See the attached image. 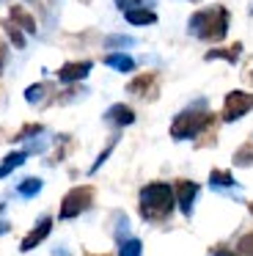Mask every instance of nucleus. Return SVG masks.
Masks as SVG:
<instances>
[{
	"label": "nucleus",
	"instance_id": "nucleus-10",
	"mask_svg": "<svg viewBox=\"0 0 253 256\" xmlns=\"http://www.w3.org/2000/svg\"><path fill=\"white\" fill-rule=\"evenodd\" d=\"M108 118L113 124H118V127H130V124L135 122V110H132L130 105H113L108 110Z\"/></svg>",
	"mask_w": 253,
	"mask_h": 256
},
{
	"label": "nucleus",
	"instance_id": "nucleus-3",
	"mask_svg": "<svg viewBox=\"0 0 253 256\" xmlns=\"http://www.w3.org/2000/svg\"><path fill=\"white\" fill-rule=\"evenodd\" d=\"M212 122H214V116L209 110H196V108H192V110H184L174 118V124H170V138H176V140L196 138V135H201Z\"/></svg>",
	"mask_w": 253,
	"mask_h": 256
},
{
	"label": "nucleus",
	"instance_id": "nucleus-24",
	"mask_svg": "<svg viewBox=\"0 0 253 256\" xmlns=\"http://www.w3.org/2000/svg\"><path fill=\"white\" fill-rule=\"evenodd\" d=\"M36 132H42V127H38V124H33V127H25V130H22V132L16 135V138H25V135H36Z\"/></svg>",
	"mask_w": 253,
	"mask_h": 256
},
{
	"label": "nucleus",
	"instance_id": "nucleus-9",
	"mask_svg": "<svg viewBox=\"0 0 253 256\" xmlns=\"http://www.w3.org/2000/svg\"><path fill=\"white\" fill-rule=\"evenodd\" d=\"M11 22L20 30H25V34H36V20H33L22 6H11Z\"/></svg>",
	"mask_w": 253,
	"mask_h": 256
},
{
	"label": "nucleus",
	"instance_id": "nucleus-12",
	"mask_svg": "<svg viewBox=\"0 0 253 256\" xmlns=\"http://www.w3.org/2000/svg\"><path fill=\"white\" fill-rule=\"evenodd\" d=\"M104 64L110 69H118V72H132L135 69V61L130 56H124V52H110V56H104Z\"/></svg>",
	"mask_w": 253,
	"mask_h": 256
},
{
	"label": "nucleus",
	"instance_id": "nucleus-11",
	"mask_svg": "<svg viewBox=\"0 0 253 256\" xmlns=\"http://www.w3.org/2000/svg\"><path fill=\"white\" fill-rule=\"evenodd\" d=\"M124 17H126L130 25H154L157 22V14H154L152 8H143V6L140 8H130Z\"/></svg>",
	"mask_w": 253,
	"mask_h": 256
},
{
	"label": "nucleus",
	"instance_id": "nucleus-17",
	"mask_svg": "<svg viewBox=\"0 0 253 256\" xmlns=\"http://www.w3.org/2000/svg\"><path fill=\"white\" fill-rule=\"evenodd\" d=\"M140 254H143V242L135 237L121 242V248H118V256H140Z\"/></svg>",
	"mask_w": 253,
	"mask_h": 256
},
{
	"label": "nucleus",
	"instance_id": "nucleus-21",
	"mask_svg": "<svg viewBox=\"0 0 253 256\" xmlns=\"http://www.w3.org/2000/svg\"><path fill=\"white\" fill-rule=\"evenodd\" d=\"M42 94H44V83H36V86H30V88L25 91V100L28 102H38V100H42Z\"/></svg>",
	"mask_w": 253,
	"mask_h": 256
},
{
	"label": "nucleus",
	"instance_id": "nucleus-6",
	"mask_svg": "<svg viewBox=\"0 0 253 256\" xmlns=\"http://www.w3.org/2000/svg\"><path fill=\"white\" fill-rule=\"evenodd\" d=\"M174 196H176V204L184 215H192V204L198 198V184L190 182V179H179L174 184Z\"/></svg>",
	"mask_w": 253,
	"mask_h": 256
},
{
	"label": "nucleus",
	"instance_id": "nucleus-1",
	"mask_svg": "<svg viewBox=\"0 0 253 256\" xmlns=\"http://www.w3.org/2000/svg\"><path fill=\"white\" fill-rule=\"evenodd\" d=\"M174 188L165 182H152L140 190V215L146 220H165L174 212Z\"/></svg>",
	"mask_w": 253,
	"mask_h": 256
},
{
	"label": "nucleus",
	"instance_id": "nucleus-27",
	"mask_svg": "<svg viewBox=\"0 0 253 256\" xmlns=\"http://www.w3.org/2000/svg\"><path fill=\"white\" fill-rule=\"evenodd\" d=\"M250 212H253V204H250Z\"/></svg>",
	"mask_w": 253,
	"mask_h": 256
},
{
	"label": "nucleus",
	"instance_id": "nucleus-4",
	"mask_svg": "<svg viewBox=\"0 0 253 256\" xmlns=\"http://www.w3.org/2000/svg\"><path fill=\"white\" fill-rule=\"evenodd\" d=\"M94 201V188H72L69 193L64 196V201H60V218L64 220H72V218L82 215V212L91 206Z\"/></svg>",
	"mask_w": 253,
	"mask_h": 256
},
{
	"label": "nucleus",
	"instance_id": "nucleus-13",
	"mask_svg": "<svg viewBox=\"0 0 253 256\" xmlns=\"http://www.w3.org/2000/svg\"><path fill=\"white\" fill-rule=\"evenodd\" d=\"M25 160H28V154H25V152H11V154H6V160L0 162V179H3V176H8V174L14 171V168H20Z\"/></svg>",
	"mask_w": 253,
	"mask_h": 256
},
{
	"label": "nucleus",
	"instance_id": "nucleus-19",
	"mask_svg": "<svg viewBox=\"0 0 253 256\" xmlns=\"http://www.w3.org/2000/svg\"><path fill=\"white\" fill-rule=\"evenodd\" d=\"M3 28H6V34H8L11 44H14V47H20V50H22V47H25V36H22V30L16 28L14 22H3Z\"/></svg>",
	"mask_w": 253,
	"mask_h": 256
},
{
	"label": "nucleus",
	"instance_id": "nucleus-15",
	"mask_svg": "<svg viewBox=\"0 0 253 256\" xmlns=\"http://www.w3.org/2000/svg\"><path fill=\"white\" fill-rule=\"evenodd\" d=\"M240 50H242V44H231L228 50H212V52H206V61H214V58H223V61L234 64V61H236V56H240Z\"/></svg>",
	"mask_w": 253,
	"mask_h": 256
},
{
	"label": "nucleus",
	"instance_id": "nucleus-8",
	"mask_svg": "<svg viewBox=\"0 0 253 256\" xmlns=\"http://www.w3.org/2000/svg\"><path fill=\"white\" fill-rule=\"evenodd\" d=\"M50 232H52V220H50V218L38 220V223H36V228H33V232L20 242V250H33L38 242H44V240H47V234H50Z\"/></svg>",
	"mask_w": 253,
	"mask_h": 256
},
{
	"label": "nucleus",
	"instance_id": "nucleus-18",
	"mask_svg": "<svg viewBox=\"0 0 253 256\" xmlns=\"http://www.w3.org/2000/svg\"><path fill=\"white\" fill-rule=\"evenodd\" d=\"M209 182H212L214 188H231V184H234V176H231L228 171H212L209 174Z\"/></svg>",
	"mask_w": 253,
	"mask_h": 256
},
{
	"label": "nucleus",
	"instance_id": "nucleus-20",
	"mask_svg": "<svg viewBox=\"0 0 253 256\" xmlns=\"http://www.w3.org/2000/svg\"><path fill=\"white\" fill-rule=\"evenodd\" d=\"M236 248H240V256H253V232L245 234V237L240 240V245H236Z\"/></svg>",
	"mask_w": 253,
	"mask_h": 256
},
{
	"label": "nucleus",
	"instance_id": "nucleus-22",
	"mask_svg": "<svg viewBox=\"0 0 253 256\" xmlns=\"http://www.w3.org/2000/svg\"><path fill=\"white\" fill-rule=\"evenodd\" d=\"M234 162H236V166H242V162H253V149H250V146H245L242 152H236Z\"/></svg>",
	"mask_w": 253,
	"mask_h": 256
},
{
	"label": "nucleus",
	"instance_id": "nucleus-7",
	"mask_svg": "<svg viewBox=\"0 0 253 256\" xmlns=\"http://www.w3.org/2000/svg\"><path fill=\"white\" fill-rule=\"evenodd\" d=\"M88 72H91V61H72V64H64V66L58 69V80H64V83H77V80L88 78Z\"/></svg>",
	"mask_w": 253,
	"mask_h": 256
},
{
	"label": "nucleus",
	"instance_id": "nucleus-14",
	"mask_svg": "<svg viewBox=\"0 0 253 256\" xmlns=\"http://www.w3.org/2000/svg\"><path fill=\"white\" fill-rule=\"evenodd\" d=\"M154 80H157V78H154V72H146V74H140V78L132 80V83L126 86V91H130V94H143V91L154 83Z\"/></svg>",
	"mask_w": 253,
	"mask_h": 256
},
{
	"label": "nucleus",
	"instance_id": "nucleus-23",
	"mask_svg": "<svg viewBox=\"0 0 253 256\" xmlns=\"http://www.w3.org/2000/svg\"><path fill=\"white\" fill-rule=\"evenodd\" d=\"M242 78L248 80V83H253V56L245 61V66H242Z\"/></svg>",
	"mask_w": 253,
	"mask_h": 256
},
{
	"label": "nucleus",
	"instance_id": "nucleus-16",
	"mask_svg": "<svg viewBox=\"0 0 253 256\" xmlns=\"http://www.w3.org/2000/svg\"><path fill=\"white\" fill-rule=\"evenodd\" d=\"M20 196H25V198H33V196L42 190V179L38 176H30V179H25V182H20Z\"/></svg>",
	"mask_w": 253,
	"mask_h": 256
},
{
	"label": "nucleus",
	"instance_id": "nucleus-25",
	"mask_svg": "<svg viewBox=\"0 0 253 256\" xmlns=\"http://www.w3.org/2000/svg\"><path fill=\"white\" fill-rule=\"evenodd\" d=\"M214 256H240V254H231V250H226V248H220V250H214Z\"/></svg>",
	"mask_w": 253,
	"mask_h": 256
},
{
	"label": "nucleus",
	"instance_id": "nucleus-26",
	"mask_svg": "<svg viewBox=\"0 0 253 256\" xmlns=\"http://www.w3.org/2000/svg\"><path fill=\"white\" fill-rule=\"evenodd\" d=\"M6 232H8V223H6V220H0V234H6Z\"/></svg>",
	"mask_w": 253,
	"mask_h": 256
},
{
	"label": "nucleus",
	"instance_id": "nucleus-2",
	"mask_svg": "<svg viewBox=\"0 0 253 256\" xmlns=\"http://www.w3.org/2000/svg\"><path fill=\"white\" fill-rule=\"evenodd\" d=\"M190 30L198 36V39L220 42L226 36V30H228V12H226L223 6H214V8H206V12L192 14Z\"/></svg>",
	"mask_w": 253,
	"mask_h": 256
},
{
	"label": "nucleus",
	"instance_id": "nucleus-5",
	"mask_svg": "<svg viewBox=\"0 0 253 256\" xmlns=\"http://www.w3.org/2000/svg\"><path fill=\"white\" fill-rule=\"evenodd\" d=\"M250 110H253V94H248V91H228L226 105H223V122L231 124Z\"/></svg>",
	"mask_w": 253,
	"mask_h": 256
}]
</instances>
